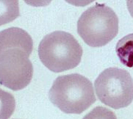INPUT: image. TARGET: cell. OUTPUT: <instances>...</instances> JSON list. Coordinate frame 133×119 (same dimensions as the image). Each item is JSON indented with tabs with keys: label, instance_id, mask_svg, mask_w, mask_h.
<instances>
[{
	"label": "cell",
	"instance_id": "1",
	"mask_svg": "<svg viewBox=\"0 0 133 119\" xmlns=\"http://www.w3.org/2000/svg\"><path fill=\"white\" fill-rule=\"evenodd\" d=\"M49 97L55 106L68 114H80L96 102L91 82L79 74L57 77Z\"/></svg>",
	"mask_w": 133,
	"mask_h": 119
},
{
	"label": "cell",
	"instance_id": "10",
	"mask_svg": "<svg viewBox=\"0 0 133 119\" xmlns=\"http://www.w3.org/2000/svg\"><path fill=\"white\" fill-rule=\"evenodd\" d=\"M83 119H118L116 114L104 107H96L88 113Z\"/></svg>",
	"mask_w": 133,
	"mask_h": 119
},
{
	"label": "cell",
	"instance_id": "9",
	"mask_svg": "<svg viewBox=\"0 0 133 119\" xmlns=\"http://www.w3.org/2000/svg\"><path fill=\"white\" fill-rule=\"evenodd\" d=\"M16 108L15 98L10 93L0 88V119H9Z\"/></svg>",
	"mask_w": 133,
	"mask_h": 119
},
{
	"label": "cell",
	"instance_id": "3",
	"mask_svg": "<svg viewBox=\"0 0 133 119\" xmlns=\"http://www.w3.org/2000/svg\"><path fill=\"white\" fill-rule=\"evenodd\" d=\"M77 32L87 45L91 47H104L118 34V18L110 7L96 3L79 17Z\"/></svg>",
	"mask_w": 133,
	"mask_h": 119
},
{
	"label": "cell",
	"instance_id": "7",
	"mask_svg": "<svg viewBox=\"0 0 133 119\" xmlns=\"http://www.w3.org/2000/svg\"><path fill=\"white\" fill-rule=\"evenodd\" d=\"M116 52L121 63L133 68V33L118 41L116 44Z\"/></svg>",
	"mask_w": 133,
	"mask_h": 119
},
{
	"label": "cell",
	"instance_id": "2",
	"mask_svg": "<svg viewBox=\"0 0 133 119\" xmlns=\"http://www.w3.org/2000/svg\"><path fill=\"white\" fill-rule=\"evenodd\" d=\"M83 50L71 34L55 31L46 35L38 47L39 58L53 72L59 73L77 67L81 62Z\"/></svg>",
	"mask_w": 133,
	"mask_h": 119
},
{
	"label": "cell",
	"instance_id": "5",
	"mask_svg": "<svg viewBox=\"0 0 133 119\" xmlns=\"http://www.w3.org/2000/svg\"><path fill=\"white\" fill-rule=\"evenodd\" d=\"M29 57L22 49L4 51L0 55V84L15 91L26 88L33 76Z\"/></svg>",
	"mask_w": 133,
	"mask_h": 119
},
{
	"label": "cell",
	"instance_id": "11",
	"mask_svg": "<svg viewBox=\"0 0 133 119\" xmlns=\"http://www.w3.org/2000/svg\"><path fill=\"white\" fill-rule=\"evenodd\" d=\"M26 4L32 7H45L51 3L52 0H24Z\"/></svg>",
	"mask_w": 133,
	"mask_h": 119
},
{
	"label": "cell",
	"instance_id": "6",
	"mask_svg": "<svg viewBox=\"0 0 133 119\" xmlns=\"http://www.w3.org/2000/svg\"><path fill=\"white\" fill-rule=\"evenodd\" d=\"M12 49H22L30 56L33 49V41L25 30L10 27L0 32V55Z\"/></svg>",
	"mask_w": 133,
	"mask_h": 119
},
{
	"label": "cell",
	"instance_id": "13",
	"mask_svg": "<svg viewBox=\"0 0 133 119\" xmlns=\"http://www.w3.org/2000/svg\"><path fill=\"white\" fill-rule=\"evenodd\" d=\"M127 1V6L129 10L131 16L133 18V0H126Z\"/></svg>",
	"mask_w": 133,
	"mask_h": 119
},
{
	"label": "cell",
	"instance_id": "12",
	"mask_svg": "<svg viewBox=\"0 0 133 119\" xmlns=\"http://www.w3.org/2000/svg\"><path fill=\"white\" fill-rule=\"evenodd\" d=\"M70 4L76 7H85L96 0H65Z\"/></svg>",
	"mask_w": 133,
	"mask_h": 119
},
{
	"label": "cell",
	"instance_id": "8",
	"mask_svg": "<svg viewBox=\"0 0 133 119\" xmlns=\"http://www.w3.org/2000/svg\"><path fill=\"white\" fill-rule=\"evenodd\" d=\"M19 16L18 0H0V27L12 22Z\"/></svg>",
	"mask_w": 133,
	"mask_h": 119
},
{
	"label": "cell",
	"instance_id": "4",
	"mask_svg": "<svg viewBox=\"0 0 133 119\" xmlns=\"http://www.w3.org/2000/svg\"><path fill=\"white\" fill-rule=\"evenodd\" d=\"M94 87L99 100L113 109L126 107L133 101V79L124 69H105L95 80Z\"/></svg>",
	"mask_w": 133,
	"mask_h": 119
}]
</instances>
